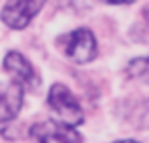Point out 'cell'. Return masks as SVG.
Masks as SVG:
<instances>
[{
    "mask_svg": "<svg viewBox=\"0 0 149 143\" xmlns=\"http://www.w3.org/2000/svg\"><path fill=\"white\" fill-rule=\"evenodd\" d=\"M48 103L52 107V111L61 118L63 124L74 126L82 122V109H80L79 101L74 99V95L69 92V88L63 84H54L50 88Z\"/></svg>",
    "mask_w": 149,
    "mask_h": 143,
    "instance_id": "6da1fadb",
    "label": "cell"
},
{
    "mask_svg": "<svg viewBox=\"0 0 149 143\" xmlns=\"http://www.w3.org/2000/svg\"><path fill=\"white\" fill-rule=\"evenodd\" d=\"M42 6L44 0H10L2 10V21L12 29H23Z\"/></svg>",
    "mask_w": 149,
    "mask_h": 143,
    "instance_id": "3957f363",
    "label": "cell"
},
{
    "mask_svg": "<svg viewBox=\"0 0 149 143\" xmlns=\"http://www.w3.org/2000/svg\"><path fill=\"white\" fill-rule=\"evenodd\" d=\"M23 103V88L13 82L6 90L0 92V122L12 120L19 113Z\"/></svg>",
    "mask_w": 149,
    "mask_h": 143,
    "instance_id": "8992f818",
    "label": "cell"
},
{
    "mask_svg": "<svg viewBox=\"0 0 149 143\" xmlns=\"http://www.w3.org/2000/svg\"><path fill=\"white\" fill-rule=\"evenodd\" d=\"M4 69L10 76L13 78V82L19 84L21 88H38L40 78L36 76L35 69L31 67V63L17 52H10L4 57Z\"/></svg>",
    "mask_w": 149,
    "mask_h": 143,
    "instance_id": "5b68a950",
    "label": "cell"
},
{
    "mask_svg": "<svg viewBox=\"0 0 149 143\" xmlns=\"http://www.w3.org/2000/svg\"><path fill=\"white\" fill-rule=\"evenodd\" d=\"M31 135L38 143H80L82 141V137L77 130H73L67 124L54 122V120H46L33 126Z\"/></svg>",
    "mask_w": 149,
    "mask_h": 143,
    "instance_id": "277c9868",
    "label": "cell"
},
{
    "mask_svg": "<svg viewBox=\"0 0 149 143\" xmlns=\"http://www.w3.org/2000/svg\"><path fill=\"white\" fill-rule=\"evenodd\" d=\"M103 2H107V4H130L134 0H103Z\"/></svg>",
    "mask_w": 149,
    "mask_h": 143,
    "instance_id": "ba28073f",
    "label": "cell"
},
{
    "mask_svg": "<svg viewBox=\"0 0 149 143\" xmlns=\"http://www.w3.org/2000/svg\"><path fill=\"white\" fill-rule=\"evenodd\" d=\"M115 143H138V141H132V139H123V141H115Z\"/></svg>",
    "mask_w": 149,
    "mask_h": 143,
    "instance_id": "9c48e42d",
    "label": "cell"
},
{
    "mask_svg": "<svg viewBox=\"0 0 149 143\" xmlns=\"http://www.w3.org/2000/svg\"><path fill=\"white\" fill-rule=\"evenodd\" d=\"M128 74H130L132 78H140V80L149 82V57H140V59L130 61Z\"/></svg>",
    "mask_w": 149,
    "mask_h": 143,
    "instance_id": "52a82bcc",
    "label": "cell"
},
{
    "mask_svg": "<svg viewBox=\"0 0 149 143\" xmlns=\"http://www.w3.org/2000/svg\"><path fill=\"white\" fill-rule=\"evenodd\" d=\"M63 52L69 59L77 63H88L96 57V38L88 29H77L63 36Z\"/></svg>",
    "mask_w": 149,
    "mask_h": 143,
    "instance_id": "7a4b0ae2",
    "label": "cell"
}]
</instances>
